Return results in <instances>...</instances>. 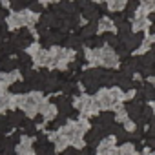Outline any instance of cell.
<instances>
[{"mask_svg": "<svg viewBox=\"0 0 155 155\" xmlns=\"http://www.w3.org/2000/svg\"><path fill=\"white\" fill-rule=\"evenodd\" d=\"M20 128L24 130V133H26V135H33V133H35V128H37V124H33L31 120H28V119H26V120L22 122V126H20Z\"/></svg>", "mask_w": 155, "mask_h": 155, "instance_id": "cell-11", "label": "cell"}, {"mask_svg": "<svg viewBox=\"0 0 155 155\" xmlns=\"http://www.w3.org/2000/svg\"><path fill=\"white\" fill-rule=\"evenodd\" d=\"M150 9H151V11H155V4H153V6H151V8H150Z\"/></svg>", "mask_w": 155, "mask_h": 155, "instance_id": "cell-20", "label": "cell"}, {"mask_svg": "<svg viewBox=\"0 0 155 155\" xmlns=\"http://www.w3.org/2000/svg\"><path fill=\"white\" fill-rule=\"evenodd\" d=\"M29 88H31V86H29L28 82H24V81H22V82H17V84H13V86L9 88V91L17 95V93H22V91H28Z\"/></svg>", "mask_w": 155, "mask_h": 155, "instance_id": "cell-9", "label": "cell"}, {"mask_svg": "<svg viewBox=\"0 0 155 155\" xmlns=\"http://www.w3.org/2000/svg\"><path fill=\"white\" fill-rule=\"evenodd\" d=\"M119 155H135V146L131 142H124L119 148Z\"/></svg>", "mask_w": 155, "mask_h": 155, "instance_id": "cell-10", "label": "cell"}, {"mask_svg": "<svg viewBox=\"0 0 155 155\" xmlns=\"http://www.w3.org/2000/svg\"><path fill=\"white\" fill-rule=\"evenodd\" d=\"M135 155H146V153H135Z\"/></svg>", "mask_w": 155, "mask_h": 155, "instance_id": "cell-21", "label": "cell"}, {"mask_svg": "<svg viewBox=\"0 0 155 155\" xmlns=\"http://www.w3.org/2000/svg\"><path fill=\"white\" fill-rule=\"evenodd\" d=\"M62 155H81V153L77 148H66V150H62Z\"/></svg>", "mask_w": 155, "mask_h": 155, "instance_id": "cell-14", "label": "cell"}, {"mask_svg": "<svg viewBox=\"0 0 155 155\" xmlns=\"http://www.w3.org/2000/svg\"><path fill=\"white\" fill-rule=\"evenodd\" d=\"M115 108H117V110H115V120L124 124V122L128 120V115H130V113H128V108H124V106H115Z\"/></svg>", "mask_w": 155, "mask_h": 155, "instance_id": "cell-8", "label": "cell"}, {"mask_svg": "<svg viewBox=\"0 0 155 155\" xmlns=\"http://www.w3.org/2000/svg\"><path fill=\"white\" fill-rule=\"evenodd\" d=\"M144 153H146V155H155V153H150V150H144Z\"/></svg>", "mask_w": 155, "mask_h": 155, "instance_id": "cell-19", "label": "cell"}, {"mask_svg": "<svg viewBox=\"0 0 155 155\" xmlns=\"http://www.w3.org/2000/svg\"><path fill=\"white\" fill-rule=\"evenodd\" d=\"M110 11H122L128 4V0H106Z\"/></svg>", "mask_w": 155, "mask_h": 155, "instance_id": "cell-7", "label": "cell"}, {"mask_svg": "<svg viewBox=\"0 0 155 155\" xmlns=\"http://www.w3.org/2000/svg\"><path fill=\"white\" fill-rule=\"evenodd\" d=\"M104 31L115 33V31H119V29L115 28L113 20H110V18H101V22H99V33H104Z\"/></svg>", "mask_w": 155, "mask_h": 155, "instance_id": "cell-5", "label": "cell"}, {"mask_svg": "<svg viewBox=\"0 0 155 155\" xmlns=\"http://www.w3.org/2000/svg\"><path fill=\"white\" fill-rule=\"evenodd\" d=\"M135 128H137V124H135L133 120L128 119V120L124 122V130H126V131H135Z\"/></svg>", "mask_w": 155, "mask_h": 155, "instance_id": "cell-13", "label": "cell"}, {"mask_svg": "<svg viewBox=\"0 0 155 155\" xmlns=\"http://www.w3.org/2000/svg\"><path fill=\"white\" fill-rule=\"evenodd\" d=\"M148 28H150V20L148 18H133V22H131V31L133 33L146 31Z\"/></svg>", "mask_w": 155, "mask_h": 155, "instance_id": "cell-4", "label": "cell"}, {"mask_svg": "<svg viewBox=\"0 0 155 155\" xmlns=\"http://www.w3.org/2000/svg\"><path fill=\"white\" fill-rule=\"evenodd\" d=\"M150 106H151V110H153V113H155V102H151Z\"/></svg>", "mask_w": 155, "mask_h": 155, "instance_id": "cell-18", "label": "cell"}, {"mask_svg": "<svg viewBox=\"0 0 155 155\" xmlns=\"http://www.w3.org/2000/svg\"><path fill=\"white\" fill-rule=\"evenodd\" d=\"M15 42L18 44V48H28V46L33 42V37H31L29 29H26V28L18 29V33H17V37H15Z\"/></svg>", "mask_w": 155, "mask_h": 155, "instance_id": "cell-3", "label": "cell"}, {"mask_svg": "<svg viewBox=\"0 0 155 155\" xmlns=\"http://www.w3.org/2000/svg\"><path fill=\"white\" fill-rule=\"evenodd\" d=\"M28 8H29L33 13H42V2H40V0H29V2H28Z\"/></svg>", "mask_w": 155, "mask_h": 155, "instance_id": "cell-12", "label": "cell"}, {"mask_svg": "<svg viewBox=\"0 0 155 155\" xmlns=\"http://www.w3.org/2000/svg\"><path fill=\"white\" fill-rule=\"evenodd\" d=\"M128 113H130V115H133V117H139V113H140V111H139V106H137V104L130 106V108H128Z\"/></svg>", "mask_w": 155, "mask_h": 155, "instance_id": "cell-15", "label": "cell"}, {"mask_svg": "<svg viewBox=\"0 0 155 155\" xmlns=\"http://www.w3.org/2000/svg\"><path fill=\"white\" fill-rule=\"evenodd\" d=\"M133 97H135V91H128L126 93V99H133Z\"/></svg>", "mask_w": 155, "mask_h": 155, "instance_id": "cell-17", "label": "cell"}, {"mask_svg": "<svg viewBox=\"0 0 155 155\" xmlns=\"http://www.w3.org/2000/svg\"><path fill=\"white\" fill-rule=\"evenodd\" d=\"M124 46H126L128 49H139V46H140V37H137V35H128V37H124Z\"/></svg>", "mask_w": 155, "mask_h": 155, "instance_id": "cell-6", "label": "cell"}, {"mask_svg": "<svg viewBox=\"0 0 155 155\" xmlns=\"http://www.w3.org/2000/svg\"><path fill=\"white\" fill-rule=\"evenodd\" d=\"M99 58H101V64L108 66V68H117V64H119V55L110 46L99 49Z\"/></svg>", "mask_w": 155, "mask_h": 155, "instance_id": "cell-1", "label": "cell"}, {"mask_svg": "<svg viewBox=\"0 0 155 155\" xmlns=\"http://www.w3.org/2000/svg\"><path fill=\"white\" fill-rule=\"evenodd\" d=\"M97 155H119V150L115 148V137H106L99 144Z\"/></svg>", "mask_w": 155, "mask_h": 155, "instance_id": "cell-2", "label": "cell"}, {"mask_svg": "<svg viewBox=\"0 0 155 155\" xmlns=\"http://www.w3.org/2000/svg\"><path fill=\"white\" fill-rule=\"evenodd\" d=\"M142 4H146V6H150V8H151V6L155 4V0H142Z\"/></svg>", "mask_w": 155, "mask_h": 155, "instance_id": "cell-16", "label": "cell"}]
</instances>
